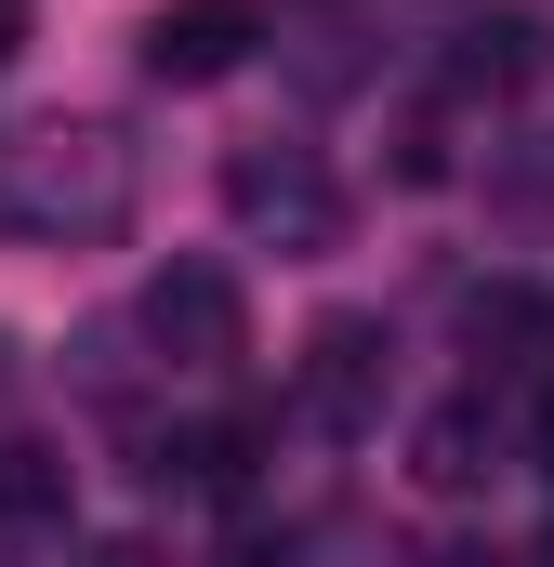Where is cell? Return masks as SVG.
Listing matches in <instances>:
<instances>
[{
    "label": "cell",
    "instance_id": "cell-11",
    "mask_svg": "<svg viewBox=\"0 0 554 567\" xmlns=\"http://www.w3.org/2000/svg\"><path fill=\"white\" fill-rule=\"evenodd\" d=\"M93 567H158V555H145V542H106V555H93Z\"/></svg>",
    "mask_w": 554,
    "mask_h": 567
},
{
    "label": "cell",
    "instance_id": "cell-10",
    "mask_svg": "<svg viewBox=\"0 0 554 567\" xmlns=\"http://www.w3.org/2000/svg\"><path fill=\"white\" fill-rule=\"evenodd\" d=\"M13 53H27V0H0V66H13Z\"/></svg>",
    "mask_w": 554,
    "mask_h": 567
},
{
    "label": "cell",
    "instance_id": "cell-14",
    "mask_svg": "<svg viewBox=\"0 0 554 567\" xmlns=\"http://www.w3.org/2000/svg\"><path fill=\"white\" fill-rule=\"evenodd\" d=\"M542 567H554V542H542Z\"/></svg>",
    "mask_w": 554,
    "mask_h": 567
},
{
    "label": "cell",
    "instance_id": "cell-9",
    "mask_svg": "<svg viewBox=\"0 0 554 567\" xmlns=\"http://www.w3.org/2000/svg\"><path fill=\"white\" fill-rule=\"evenodd\" d=\"M225 567H290V528H238V542H225Z\"/></svg>",
    "mask_w": 554,
    "mask_h": 567
},
{
    "label": "cell",
    "instance_id": "cell-4",
    "mask_svg": "<svg viewBox=\"0 0 554 567\" xmlns=\"http://www.w3.org/2000/svg\"><path fill=\"white\" fill-rule=\"evenodd\" d=\"M383 383H397V357H383L370 317H330V330L304 343V410H317L330 435H370V423H383Z\"/></svg>",
    "mask_w": 554,
    "mask_h": 567
},
{
    "label": "cell",
    "instance_id": "cell-1",
    "mask_svg": "<svg viewBox=\"0 0 554 567\" xmlns=\"http://www.w3.org/2000/svg\"><path fill=\"white\" fill-rule=\"evenodd\" d=\"M133 212V145L106 120H53L40 145L0 158V225L13 238H106Z\"/></svg>",
    "mask_w": 554,
    "mask_h": 567
},
{
    "label": "cell",
    "instance_id": "cell-13",
    "mask_svg": "<svg viewBox=\"0 0 554 567\" xmlns=\"http://www.w3.org/2000/svg\"><path fill=\"white\" fill-rule=\"evenodd\" d=\"M0 370H13V343H0Z\"/></svg>",
    "mask_w": 554,
    "mask_h": 567
},
{
    "label": "cell",
    "instance_id": "cell-7",
    "mask_svg": "<svg viewBox=\"0 0 554 567\" xmlns=\"http://www.w3.org/2000/svg\"><path fill=\"white\" fill-rule=\"evenodd\" d=\"M529 80H542V27H529V13H489V27H462V53H449V93H489V106H502V93H529Z\"/></svg>",
    "mask_w": 554,
    "mask_h": 567
},
{
    "label": "cell",
    "instance_id": "cell-2",
    "mask_svg": "<svg viewBox=\"0 0 554 567\" xmlns=\"http://www.w3.org/2000/svg\"><path fill=\"white\" fill-rule=\"evenodd\" d=\"M225 212L252 238H277V251H330L343 238V185H330L317 145H238L225 158Z\"/></svg>",
    "mask_w": 554,
    "mask_h": 567
},
{
    "label": "cell",
    "instance_id": "cell-12",
    "mask_svg": "<svg viewBox=\"0 0 554 567\" xmlns=\"http://www.w3.org/2000/svg\"><path fill=\"white\" fill-rule=\"evenodd\" d=\"M529 435H542V475H554V383H542V423H529Z\"/></svg>",
    "mask_w": 554,
    "mask_h": 567
},
{
    "label": "cell",
    "instance_id": "cell-3",
    "mask_svg": "<svg viewBox=\"0 0 554 567\" xmlns=\"http://www.w3.org/2000/svg\"><path fill=\"white\" fill-rule=\"evenodd\" d=\"M145 343L172 357V370H238L252 357V303L225 265H158L145 278Z\"/></svg>",
    "mask_w": 554,
    "mask_h": 567
},
{
    "label": "cell",
    "instance_id": "cell-5",
    "mask_svg": "<svg viewBox=\"0 0 554 567\" xmlns=\"http://www.w3.org/2000/svg\"><path fill=\"white\" fill-rule=\"evenodd\" d=\"M238 66H252V0H172L145 27V80H172V93H212Z\"/></svg>",
    "mask_w": 554,
    "mask_h": 567
},
{
    "label": "cell",
    "instance_id": "cell-6",
    "mask_svg": "<svg viewBox=\"0 0 554 567\" xmlns=\"http://www.w3.org/2000/svg\"><path fill=\"white\" fill-rule=\"evenodd\" d=\"M410 475L435 502H475L489 475H502V423H489V396H449V410H422L410 423Z\"/></svg>",
    "mask_w": 554,
    "mask_h": 567
},
{
    "label": "cell",
    "instance_id": "cell-8",
    "mask_svg": "<svg viewBox=\"0 0 554 567\" xmlns=\"http://www.w3.org/2000/svg\"><path fill=\"white\" fill-rule=\"evenodd\" d=\"M0 528H66V449L0 435Z\"/></svg>",
    "mask_w": 554,
    "mask_h": 567
}]
</instances>
